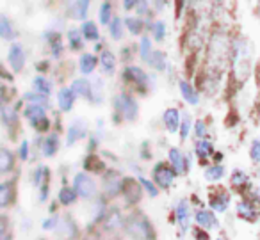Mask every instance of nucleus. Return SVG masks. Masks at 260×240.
I'll use <instances>...</instances> for the list:
<instances>
[{
    "instance_id": "nucleus-1",
    "label": "nucleus",
    "mask_w": 260,
    "mask_h": 240,
    "mask_svg": "<svg viewBox=\"0 0 260 240\" xmlns=\"http://www.w3.org/2000/svg\"><path fill=\"white\" fill-rule=\"evenodd\" d=\"M126 229L134 238L138 240H152L153 238V229L150 222L146 221L143 215H130L126 221Z\"/></svg>"
},
{
    "instance_id": "nucleus-2",
    "label": "nucleus",
    "mask_w": 260,
    "mask_h": 240,
    "mask_svg": "<svg viewBox=\"0 0 260 240\" xmlns=\"http://www.w3.org/2000/svg\"><path fill=\"white\" fill-rule=\"evenodd\" d=\"M73 190L79 194L84 199H91L96 196V183L91 176H87L86 173H79L73 178Z\"/></svg>"
},
{
    "instance_id": "nucleus-3",
    "label": "nucleus",
    "mask_w": 260,
    "mask_h": 240,
    "mask_svg": "<svg viewBox=\"0 0 260 240\" xmlns=\"http://www.w3.org/2000/svg\"><path fill=\"white\" fill-rule=\"evenodd\" d=\"M114 107L121 116H125L126 119H134L138 116V104H136L128 94H119L114 98Z\"/></svg>"
},
{
    "instance_id": "nucleus-4",
    "label": "nucleus",
    "mask_w": 260,
    "mask_h": 240,
    "mask_svg": "<svg viewBox=\"0 0 260 240\" xmlns=\"http://www.w3.org/2000/svg\"><path fill=\"white\" fill-rule=\"evenodd\" d=\"M25 118L29 119L30 123L34 125V128H38L40 132H45L48 130V119L45 116V109L38 107V105H29L25 109Z\"/></svg>"
},
{
    "instance_id": "nucleus-5",
    "label": "nucleus",
    "mask_w": 260,
    "mask_h": 240,
    "mask_svg": "<svg viewBox=\"0 0 260 240\" xmlns=\"http://www.w3.org/2000/svg\"><path fill=\"white\" fill-rule=\"evenodd\" d=\"M175 176H177V173L168 164H157L155 169H153V180H155L160 189H168L173 183Z\"/></svg>"
},
{
    "instance_id": "nucleus-6",
    "label": "nucleus",
    "mask_w": 260,
    "mask_h": 240,
    "mask_svg": "<svg viewBox=\"0 0 260 240\" xmlns=\"http://www.w3.org/2000/svg\"><path fill=\"white\" fill-rule=\"evenodd\" d=\"M9 64L13 66L15 72H20L23 68V64H25V52H23L22 45H11V48H9Z\"/></svg>"
},
{
    "instance_id": "nucleus-7",
    "label": "nucleus",
    "mask_w": 260,
    "mask_h": 240,
    "mask_svg": "<svg viewBox=\"0 0 260 240\" xmlns=\"http://www.w3.org/2000/svg\"><path fill=\"white\" fill-rule=\"evenodd\" d=\"M170 162H171V165H173V171L177 173V175H184V173L189 169V160L182 155L180 150H177V148L170 150Z\"/></svg>"
},
{
    "instance_id": "nucleus-8",
    "label": "nucleus",
    "mask_w": 260,
    "mask_h": 240,
    "mask_svg": "<svg viewBox=\"0 0 260 240\" xmlns=\"http://www.w3.org/2000/svg\"><path fill=\"white\" fill-rule=\"evenodd\" d=\"M121 190H123V194H125L126 201H130V203H134V201H138L139 197H141V189H139L138 182L132 180V178L123 180Z\"/></svg>"
},
{
    "instance_id": "nucleus-9",
    "label": "nucleus",
    "mask_w": 260,
    "mask_h": 240,
    "mask_svg": "<svg viewBox=\"0 0 260 240\" xmlns=\"http://www.w3.org/2000/svg\"><path fill=\"white\" fill-rule=\"evenodd\" d=\"M123 75H125L126 80H132V82L138 84L139 87H145L146 82H148V75H146L141 68H138V66H130V68H126L125 72H123Z\"/></svg>"
},
{
    "instance_id": "nucleus-10",
    "label": "nucleus",
    "mask_w": 260,
    "mask_h": 240,
    "mask_svg": "<svg viewBox=\"0 0 260 240\" xmlns=\"http://www.w3.org/2000/svg\"><path fill=\"white\" fill-rule=\"evenodd\" d=\"M162 118H164V125L168 126V130H170L171 133H177L178 126H180V112H178L177 109H168Z\"/></svg>"
},
{
    "instance_id": "nucleus-11",
    "label": "nucleus",
    "mask_w": 260,
    "mask_h": 240,
    "mask_svg": "<svg viewBox=\"0 0 260 240\" xmlns=\"http://www.w3.org/2000/svg\"><path fill=\"white\" fill-rule=\"evenodd\" d=\"M228 203H230V196L224 190H219V192H214L210 196V207L216 212H224L228 208Z\"/></svg>"
},
{
    "instance_id": "nucleus-12",
    "label": "nucleus",
    "mask_w": 260,
    "mask_h": 240,
    "mask_svg": "<svg viewBox=\"0 0 260 240\" xmlns=\"http://www.w3.org/2000/svg\"><path fill=\"white\" fill-rule=\"evenodd\" d=\"M189 221H191V214H189V204L187 201H180L177 207V222L180 224L182 231H187Z\"/></svg>"
},
{
    "instance_id": "nucleus-13",
    "label": "nucleus",
    "mask_w": 260,
    "mask_h": 240,
    "mask_svg": "<svg viewBox=\"0 0 260 240\" xmlns=\"http://www.w3.org/2000/svg\"><path fill=\"white\" fill-rule=\"evenodd\" d=\"M196 222H198L200 228H205V229H210V228H214V226H217V219L214 217L212 212H207V210L196 212Z\"/></svg>"
},
{
    "instance_id": "nucleus-14",
    "label": "nucleus",
    "mask_w": 260,
    "mask_h": 240,
    "mask_svg": "<svg viewBox=\"0 0 260 240\" xmlns=\"http://www.w3.org/2000/svg\"><path fill=\"white\" fill-rule=\"evenodd\" d=\"M57 100H59V107H61V111L68 112L70 109L73 107V101H75V94H73V91L70 89V87H64V89L59 91Z\"/></svg>"
},
{
    "instance_id": "nucleus-15",
    "label": "nucleus",
    "mask_w": 260,
    "mask_h": 240,
    "mask_svg": "<svg viewBox=\"0 0 260 240\" xmlns=\"http://www.w3.org/2000/svg\"><path fill=\"white\" fill-rule=\"evenodd\" d=\"M70 89H72L73 94H77V96H82V98H86V100H91V84L87 82L86 79H77Z\"/></svg>"
},
{
    "instance_id": "nucleus-16",
    "label": "nucleus",
    "mask_w": 260,
    "mask_h": 240,
    "mask_svg": "<svg viewBox=\"0 0 260 240\" xmlns=\"http://www.w3.org/2000/svg\"><path fill=\"white\" fill-rule=\"evenodd\" d=\"M180 93H182V96H184V100L187 101V104L198 105L200 96H198V93H196V89L189 82H185V80H180Z\"/></svg>"
},
{
    "instance_id": "nucleus-17",
    "label": "nucleus",
    "mask_w": 260,
    "mask_h": 240,
    "mask_svg": "<svg viewBox=\"0 0 260 240\" xmlns=\"http://www.w3.org/2000/svg\"><path fill=\"white\" fill-rule=\"evenodd\" d=\"M15 165V157L9 150L6 148H0V175H6L9 173Z\"/></svg>"
},
{
    "instance_id": "nucleus-18",
    "label": "nucleus",
    "mask_w": 260,
    "mask_h": 240,
    "mask_svg": "<svg viewBox=\"0 0 260 240\" xmlns=\"http://www.w3.org/2000/svg\"><path fill=\"white\" fill-rule=\"evenodd\" d=\"M100 64H102V72H104L105 75H112V73H114V70H116V59H114V55H112V52L105 50L104 54H102Z\"/></svg>"
},
{
    "instance_id": "nucleus-19",
    "label": "nucleus",
    "mask_w": 260,
    "mask_h": 240,
    "mask_svg": "<svg viewBox=\"0 0 260 240\" xmlns=\"http://www.w3.org/2000/svg\"><path fill=\"white\" fill-rule=\"evenodd\" d=\"M96 62H98V59L94 57L93 54H84L82 57H80V61H79L80 72H82L84 75H89V73L96 68Z\"/></svg>"
},
{
    "instance_id": "nucleus-20",
    "label": "nucleus",
    "mask_w": 260,
    "mask_h": 240,
    "mask_svg": "<svg viewBox=\"0 0 260 240\" xmlns=\"http://www.w3.org/2000/svg\"><path fill=\"white\" fill-rule=\"evenodd\" d=\"M57 148H59V137L55 135V133H52V135H48L47 139H45L43 146H41V151H43L45 157H52V155H55Z\"/></svg>"
},
{
    "instance_id": "nucleus-21",
    "label": "nucleus",
    "mask_w": 260,
    "mask_h": 240,
    "mask_svg": "<svg viewBox=\"0 0 260 240\" xmlns=\"http://www.w3.org/2000/svg\"><path fill=\"white\" fill-rule=\"evenodd\" d=\"M237 212H239V217L246 219V221H255L256 219V210L253 208V204L249 201H241L237 204Z\"/></svg>"
},
{
    "instance_id": "nucleus-22",
    "label": "nucleus",
    "mask_w": 260,
    "mask_h": 240,
    "mask_svg": "<svg viewBox=\"0 0 260 240\" xmlns=\"http://www.w3.org/2000/svg\"><path fill=\"white\" fill-rule=\"evenodd\" d=\"M50 91H52V84L48 82L43 75H40V77H36V79H34V93L43 94V96H48V94H50Z\"/></svg>"
},
{
    "instance_id": "nucleus-23",
    "label": "nucleus",
    "mask_w": 260,
    "mask_h": 240,
    "mask_svg": "<svg viewBox=\"0 0 260 240\" xmlns=\"http://www.w3.org/2000/svg\"><path fill=\"white\" fill-rule=\"evenodd\" d=\"M13 199V185L11 183H0V208L8 207Z\"/></svg>"
},
{
    "instance_id": "nucleus-24",
    "label": "nucleus",
    "mask_w": 260,
    "mask_h": 240,
    "mask_svg": "<svg viewBox=\"0 0 260 240\" xmlns=\"http://www.w3.org/2000/svg\"><path fill=\"white\" fill-rule=\"evenodd\" d=\"M84 132H86V128H84L82 121L73 123V125L70 126V132H68V144H73L77 139H80V137L84 135Z\"/></svg>"
},
{
    "instance_id": "nucleus-25",
    "label": "nucleus",
    "mask_w": 260,
    "mask_h": 240,
    "mask_svg": "<svg viewBox=\"0 0 260 240\" xmlns=\"http://www.w3.org/2000/svg\"><path fill=\"white\" fill-rule=\"evenodd\" d=\"M82 36L86 38V40H89V41H96L98 38H100V34H98V29H96V23L94 22H86L82 25Z\"/></svg>"
},
{
    "instance_id": "nucleus-26",
    "label": "nucleus",
    "mask_w": 260,
    "mask_h": 240,
    "mask_svg": "<svg viewBox=\"0 0 260 240\" xmlns=\"http://www.w3.org/2000/svg\"><path fill=\"white\" fill-rule=\"evenodd\" d=\"M0 38H4V40H13L15 38V29H13V25L6 16H0Z\"/></svg>"
},
{
    "instance_id": "nucleus-27",
    "label": "nucleus",
    "mask_w": 260,
    "mask_h": 240,
    "mask_svg": "<svg viewBox=\"0 0 260 240\" xmlns=\"http://www.w3.org/2000/svg\"><path fill=\"white\" fill-rule=\"evenodd\" d=\"M212 151H214V148L209 141H200V143L196 144V155L200 157V160H207Z\"/></svg>"
},
{
    "instance_id": "nucleus-28",
    "label": "nucleus",
    "mask_w": 260,
    "mask_h": 240,
    "mask_svg": "<svg viewBox=\"0 0 260 240\" xmlns=\"http://www.w3.org/2000/svg\"><path fill=\"white\" fill-rule=\"evenodd\" d=\"M87 8H89V2H73L72 4V15L75 20H84L86 18Z\"/></svg>"
},
{
    "instance_id": "nucleus-29",
    "label": "nucleus",
    "mask_w": 260,
    "mask_h": 240,
    "mask_svg": "<svg viewBox=\"0 0 260 240\" xmlns=\"http://www.w3.org/2000/svg\"><path fill=\"white\" fill-rule=\"evenodd\" d=\"M223 175H224L223 165H212V167L205 169V178L209 180V182H217V180L223 178Z\"/></svg>"
},
{
    "instance_id": "nucleus-30",
    "label": "nucleus",
    "mask_w": 260,
    "mask_h": 240,
    "mask_svg": "<svg viewBox=\"0 0 260 240\" xmlns=\"http://www.w3.org/2000/svg\"><path fill=\"white\" fill-rule=\"evenodd\" d=\"M150 66H153L155 70H159V72H162L164 68H166V55L162 54V52H152V57H150Z\"/></svg>"
},
{
    "instance_id": "nucleus-31",
    "label": "nucleus",
    "mask_w": 260,
    "mask_h": 240,
    "mask_svg": "<svg viewBox=\"0 0 260 240\" xmlns=\"http://www.w3.org/2000/svg\"><path fill=\"white\" fill-rule=\"evenodd\" d=\"M75 199H77V192H75V190L70 189V187H64V189H61V192H59V201H61L62 204H72Z\"/></svg>"
},
{
    "instance_id": "nucleus-32",
    "label": "nucleus",
    "mask_w": 260,
    "mask_h": 240,
    "mask_svg": "<svg viewBox=\"0 0 260 240\" xmlns=\"http://www.w3.org/2000/svg\"><path fill=\"white\" fill-rule=\"evenodd\" d=\"M126 25V29L132 34H141L143 32V20L141 18H125L123 22Z\"/></svg>"
},
{
    "instance_id": "nucleus-33",
    "label": "nucleus",
    "mask_w": 260,
    "mask_h": 240,
    "mask_svg": "<svg viewBox=\"0 0 260 240\" xmlns=\"http://www.w3.org/2000/svg\"><path fill=\"white\" fill-rule=\"evenodd\" d=\"M68 40H70V45H72L73 50H80L84 47L82 43V34L79 30H70L68 32Z\"/></svg>"
},
{
    "instance_id": "nucleus-34",
    "label": "nucleus",
    "mask_w": 260,
    "mask_h": 240,
    "mask_svg": "<svg viewBox=\"0 0 260 240\" xmlns=\"http://www.w3.org/2000/svg\"><path fill=\"white\" fill-rule=\"evenodd\" d=\"M25 101H29L30 105H38V107H43V105H47V96H43V94H38V93H27L25 96Z\"/></svg>"
},
{
    "instance_id": "nucleus-35",
    "label": "nucleus",
    "mask_w": 260,
    "mask_h": 240,
    "mask_svg": "<svg viewBox=\"0 0 260 240\" xmlns=\"http://www.w3.org/2000/svg\"><path fill=\"white\" fill-rule=\"evenodd\" d=\"M111 11H112L111 2H104L100 8V23H104V25L111 23Z\"/></svg>"
},
{
    "instance_id": "nucleus-36",
    "label": "nucleus",
    "mask_w": 260,
    "mask_h": 240,
    "mask_svg": "<svg viewBox=\"0 0 260 240\" xmlns=\"http://www.w3.org/2000/svg\"><path fill=\"white\" fill-rule=\"evenodd\" d=\"M111 36L114 40H119L123 36V20L121 18H114L111 20Z\"/></svg>"
},
{
    "instance_id": "nucleus-37",
    "label": "nucleus",
    "mask_w": 260,
    "mask_h": 240,
    "mask_svg": "<svg viewBox=\"0 0 260 240\" xmlns=\"http://www.w3.org/2000/svg\"><path fill=\"white\" fill-rule=\"evenodd\" d=\"M84 165H86V169H91L93 173H100V171H104V169H105L104 162L98 160L96 157H89V158L86 160V164H84Z\"/></svg>"
},
{
    "instance_id": "nucleus-38",
    "label": "nucleus",
    "mask_w": 260,
    "mask_h": 240,
    "mask_svg": "<svg viewBox=\"0 0 260 240\" xmlns=\"http://www.w3.org/2000/svg\"><path fill=\"white\" fill-rule=\"evenodd\" d=\"M141 57L145 59L146 62L152 57V41H150L148 38H143L141 40Z\"/></svg>"
},
{
    "instance_id": "nucleus-39",
    "label": "nucleus",
    "mask_w": 260,
    "mask_h": 240,
    "mask_svg": "<svg viewBox=\"0 0 260 240\" xmlns=\"http://www.w3.org/2000/svg\"><path fill=\"white\" fill-rule=\"evenodd\" d=\"M180 128V137L182 139H187L189 133H191V118L189 116H184V119H182V125L178 126Z\"/></svg>"
},
{
    "instance_id": "nucleus-40",
    "label": "nucleus",
    "mask_w": 260,
    "mask_h": 240,
    "mask_svg": "<svg viewBox=\"0 0 260 240\" xmlns=\"http://www.w3.org/2000/svg\"><path fill=\"white\" fill-rule=\"evenodd\" d=\"M2 118H4L6 123L16 121V112H15V109H13L11 105H4V107H2Z\"/></svg>"
},
{
    "instance_id": "nucleus-41",
    "label": "nucleus",
    "mask_w": 260,
    "mask_h": 240,
    "mask_svg": "<svg viewBox=\"0 0 260 240\" xmlns=\"http://www.w3.org/2000/svg\"><path fill=\"white\" fill-rule=\"evenodd\" d=\"M153 36H155L157 41H162L164 36H166V25H164V22H155V25H153Z\"/></svg>"
},
{
    "instance_id": "nucleus-42",
    "label": "nucleus",
    "mask_w": 260,
    "mask_h": 240,
    "mask_svg": "<svg viewBox=\"0 0 260 240\" xmlns=\"http://www.w3.org/2000/svg\"><path fill=\"white\" fill-rule=\"evenodd\" d=\"M0 240H11V233H9L8 221L4 215H0Z\"/></svg>"
},
{
    "instance_id": "nucleus-43",
    "label": "nucleus",
    "mask_w": 260,
    "mask_h": 240,
    "mask_svg": "<svg viewBox=\"0 0 260 240\" xmlns=\"http://www.w3.org/2000/svg\"><path fill=\"white\" fill-rule=\"evenodd\" d=\"M139 183H141L143 187H145L146 190H148V194L152 197H155L157 196V189H155V185H153L152 182H148V180L145 178V176H141V178H139Z\"/></svg>"
},
{
    "instance_id": "nucleus-44",
    "label": "nucleus",
    "mask_w": 260,
    "mask_h": 240,
    "mask_svg": "<svg viewBox=\"0 0 260 240\" xmlns=\"http://www.w3.org/2000/svg\"><path fill=\"white\" fill-rule=\"evenodd\" d=\"M249 155H251V158H253L255 162H260V141H255V143H253Z\"/></svg>"
},
{
    "instance_id": "nucleus-45",
    "label": "nucleus",
    "mask_w": 260,
    "mask_h": 240,
    "mask_svg": "<svg viewBox=\"0 0 260 240\" xmlns=\"http://www.w3.org/2000/svg\"><path fill=\"white\" fill-rule=\"evenodd\" d=\"M246 180H248V176H246L244 173H241V171L234 173V176H232V183H234V185H241V183L246 182Z\"/></svg>"
},
{
    "instance_id": "nucleus-46",
    "label": "nucleus",
    "mask_w": 260,
    "mask_h": 240,
    "mask_svg": "<svg viewBox=\"0 0 260 240\" xmlns=\"http://www.w3.org/2000/svg\"><path fill=\"white\" fill-rule=\"evenodd\" d=\"M196 135H198V137H203V135H205V123H203V121H198V123H196Z\"/></svg>"
},
{
    "instance_id": "nucleus-47",
    "label": "nucleus",
    "mask_w": 260,
    "mask_h": 240,
    "mask_svg": "<svg viewBox=\"0 0 260 240\" xmlns=\"http://www.w3.org/2000/svg\"><path fill=\"white\" fill-rule=\"evenodd\" d=\"M27 155H29V144L23 143L22 148H20V157H22V160H27Z\"/></svg>"
},
{
    "instance_id": "nucleus-48",
    "label": "nucleus",
    "mask_w": 260,
    "mask_h": 240,
    "mask_svg": "<svg viewBox=\"0 0 260 240\" xmlns=\"http://www.w3.org/2000/svg\"><path fill=\"white\" fill-rule=\"evenodd\" d=\"M194 235H196V238H198V240H209V236H207V233H205V231H202V229H196Z\"/></svg>"
},
{
    "instance_id": "nucleus-49",
    "label": "nucleus",
    "mask_w": 260,
    "mask_h": 240,
    "mask_svg": "<svg viewBox=\"0 0 260 240\" xmlns=\"http://www.w3.org/2000/svg\"><path fill=\"white\" fill-rule=\"evenodd\" d=\"M139 2H132V0H126V2H123V8L125 9H132L134 6H138Z\"/></svg>"
},
{
    "instance_id": "nucleus-50",
    "label": "nucleus",
    "mask_w": 260,
    "mask_h": 240,
    "mask_svg": "<svg viewBox=\"0 0 260 240\" xmlns=\"http://www.w3.org/2000/svg\"><path fill=\"white\" fill-rule=\"evenodd\" d=\"M55 222H57V219L54 217V219H50V221H47V222H45L43 226H45V228H52V226H54Z\"/></svg>"
},
{
    "instance_id": "nucleus-51",
    "label": "nucleus",
    "mask_w": 260,
    "mask_h": 240,
    "mask_svg": "<svg viewBox=\"0 0 260 240\" xmlns=\"http://www.w3.org/2000/svg\"><path fill=\"white\" fill-rule=\"evenodd\" d=\"M2 100H4V94H2V89H0V104H2Z\"/></svg>"
},
{
    "instance_id": "nucleus-52",
    "label": "nucleus",
    "mask_w": 260,
    "mask_h": 240,
    "mask_svg": "<svg viewBox=\"0 0 260 240\" xmlns=\"http://www.w3.org/2000/svg\"><path fill=\"white\" fill-rule=\"evenodd\" d=\"M217 240H226V238H217Z\"/></svg>"
}]
</instances>
